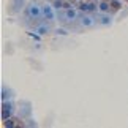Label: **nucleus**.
<instances>
[{
	"label": "nucleus",
	"mask_w": 128,
	"mask_h": 128,
	"mask_svg": "<svg viewBox=\"0 0 128 128\" xmlns=\"http://www.w3.org/2000/svg\"><path fill=\"white\" fill-rule=\"evenodd\" d=\"M26 16L28 19H40L43 16V6L38 2H30L26 8Z\"/></svg>",
	"instance_id": "obj_1"
},
{
	"label": "nucleus",
	"mask_w": 128,
	"mask_h": 128,
	"mask_svg": "<svg viewBox=\"0 0 128 128\" xmlns=\"http://www.w3.org/2000/svg\"><path fill=\"white\" fill-rule=\"evenodd\" d=\"M60 18H62L63 22H73L78 18V11H76L74 8H66L65 11L60 13Z\"/></svg>",
	"instance_id": "obj_2"
},
{
	"label": "nucleus",
	"mask_w": 128,
	"mask_h": 128,
	"mask_svg": "<svg viewBox=\"0 0 128 128\" xmlns=\"http://www.w3.org/2000/svg\"><path fill=\"white\" fill-rule=\"evenodd\" d=\"M11 112H13V104H11V103H8V104H6V101H3V106H2V119L6 120V117L11 116Z\"/></svg>",
	"instance_id": "obj_3"
},
{
	"label": "nucleus",
	"mask_w": 128,
	"mask_h": 128,
	"mask_svg": "<svg viewBox=\"0 0 128 128\" xmlns=\"http://www.w3.org/2000/svg\"><path fill=\"white\" fill-rule=\"evenodd\" d=\"M43 16L46 18V21H54V11H52V6L51 5H44L43 6Z\"/></svg>",
	"instance_id": "obj_4"
},
{
	"label": "nucleus",
	"mask_w": 128,
	"mask_h": 128,
	"mask_svg": "<svg viewBox=\"0 0 128 128\" xmlns=\"http://www.w3.org/2000/svg\"><path fill=\"white\" fill-rule=\"evenodd\" d=\"M81 24L84 27H92L93 24H95V19L92 16H81Z\"/></svg>",
	"instance_id": "obj_5"
},
{
	"label": "nucleus",
	"mask_w": 128,
	"mask_h": 128,
	"mask_svg": "<svg viewBox=\"0 0 128 128\" xmlns=\"http://www.w3.org/2000/svg\"><path fill=\"white\" fill-rule=\"evenodd\" d=\"M96 18L100 19V22L103 24V26H109L111 24V16H108V14H98Z\"/></svg>",
	"instance_id": "obj_6"
},
{
	"label": "nucleus",
	"mask_w": 128,
	"mask_h": 128,
	"mask_svg": "<svg viewBox=\"0 0 128 128\" xmlns=\"http://www.w3.org/2000/svg\"><path fill=\"white\" fill-rule=\"evenodd\" d=\"M49 30H51V28H49V26H46V24H43V26H40L36 28V32L38 33H41V35H44V33H48Z\"/></svg>",
	"instance_id": "obj_7"
},
{
	"label": "nucleus",
	"mask_w": 128,
	"mask_h": 128,
	"mask_svg": "<svg viewBox=\"0 0 128 128\" xmlns=\"http://www.w3.org/2000/svg\"><path fill=\"white\" fill-rule=\"evenodd\" d=\"M108 8H109V3H108V2H101L100 3V10H101V11H108Z\"/></svg>",
	"instance_id": "obj_8"
},
{
	"label": "nucleus",
	"mask_w": 128,
	"mask_h": 128,
	"mask_svg": "<svg viewBox=\"0 0 128 128\" xmlns=\"http://www.w3.org/2000/svg\"><path fill=\"white\" fill-rule=\"evenodd\" d=\"M63 6V3L60 2V0H56V2H54V8H56V10H60Z\"/></svg>",
	"instance_id": "obj_9"
},
{
	"label": "nucleus",
	"mask_w": 128,
	"mask_h": 128,
	"mask_svg": "<svg viewBox=\"0 0 128 128\" xmlns=\"http://www.w3.org/2000/svg\"><path fill=\"white\" fill-rule=\"evenodd\" d=\"M111 5H112V6H116V8H119V6H120V3L117 2V0H111Z\"/></svg>",
	"instance_id": "obj_10"
},
{
	"label": "nucleus",
	"mask_w": 128,
	"mask_h": 128,
	"mask_svg": "<svg viewBox=\"0 0 128 128\" xmlns=\"http://www.w3.org/2000/svg\"><path fill=\"white\" fill-rule=\"evenodd\" d=\"M56 33H60V35H66V32L63 30V28H57V30H56Z\"/></svg>",
	"instance_id": "obj_11"
},
{
	"label": "nucleus",
	"mask_w": 128,
	"mask_h": 128,
	"mask_svg": "<svg viewBox=\"0 0 128 128\" xmlns=\"http://www.w3.org/2000/svg\"><path fill=\"white\" fill-rule=\"evenodd\" d=\"M5 125H6V126H10V128H11V126H13L14 124H13V120H8V122H6V124H5Z\"/></svg>",
	"instance_id": "obj_12"
}]
</instances>
